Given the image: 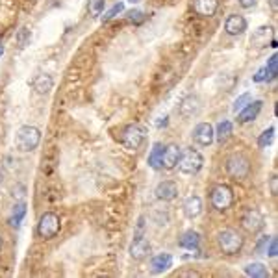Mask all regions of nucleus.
<instances>
[{"mask_svg": "<svg viewBox=\"0 0 278 278\" xmlns=\"http://www.w3.org/2000/svg\"><path fill=\"white\" fill-rule=\"evenodd\" d=\"M193 8L202 17H213L219 8V0H193Z\"/></svg>", "mask_w": 278, "mask_h": 278, "instance_id": "18", "label": "nucleus"}, {"mask_svg": "<svg viewBox=\"0 0 278 278\" xmlns=\"http://www.w3.org/2000/svg\"><path fill=\"white\" fill-rule=\"evenodd\" d=\"M176 165L184 175H197L204 165V158L195 148H185L184 152H180V158H178Z\"/></svg>", "mask_w": 278, "mask_h": 278, "instance_id": "2", "label": "nucleus"}, {"mask_svg": "<svg viewBox=\"0 0 278 278\" xmlns=\"http://www.w3.org/2000/svg\"><path fill=\"white\" fill-rule=\"evenodd\" d=\"M265 71H267V82H269V80L276 78V74H278V56H276V54H273V56L269 58Z\"/></svg>", "mask_w": 278, "mask_h": 278, "instance_id": "26", "label": "nucleus"}, {"mask_svg": "<svg viewBox=\"0 0 278 278\" xmlns=\"http://www.w3.org/2000/svg\"><path fill=\"white\" fill-rule=\"evenodd\" d=\"M226 173L236 180H243L250 173V163L243 154H230L226 158Z\"/></svg>", "mask_w": 278, "mask_h": 278, "instance_id": "4", "label": "nucleus"}, {"mask_svg": "<svg viewBox=\"0 0 278 278\" xmlns=\"http://www.w3.org/2000/svg\"><path fill=\"white\" fill-rule=\"evenodd\" d=\"M258 4V0H239V6L243 8V10H250L254 6Z\"/></svg>", "mask_w": 278, "mask_h": 278, "instance_id": "36", "label": "nucleus"}, {"mask_svg": "<svg viewBox=\"0 0 278 278\" xmlns=\"http://www.w3.org/2000/svg\"><path fill=\"white\" fill-rule=\"evenodd\" d=\"M213 136L219 143H225L226 139L232 136V122H230V121H221L219 124H217V128L213 130Z\"/></svg>", "mask_w": 278, "mask_h": 278, "instance_id": "24", "label": "nucleus"}, {"mask_svg": "<svg viewBox=\"0 0 278 278\" xmlns=\"http://www.w3.org/2000/svg\"><path fill=\"white\" fill-rule=\"evenodd\" d=\"M148 254H151V243H148L143 236H136V239H134L132 245H130V256H132L134 260H137V262H141Z\"/></svg>", "mask_w": 278, "mask_h": 278, "instance_id": "11", "label": "nucleus"}, {"mask_svg": "<svg viewBox=\"0 0 278 278\" xmlns=\"http://www.w3.org/2000/svg\"><path fill=\"white\" fill-rule=\"evenodd\" d=\"M250 102V93H243L241 97H238L236 98V102H234V106H232V110L234 112H239V110H243L247 104Z\"/></svg>", "mask_w": 278, "mask_h": 278, "instance_id": "30", "label": "nucleus"}, {"mask_svg": "<svg viewBox=\"0 0 278 278\" xmlns=\"http://www.w3.org/2000/svg\"><path fill=\"white\" fill-rule=\"evenodd\" d=\"M128 2H132V4H137V2H141V0H128Z\"/></svg>", "mask_w": 278, "mask_h": 278, "instance_id": "42", "label": "nucleus"}, {"mask_svg": "<svg viewBox=\"0 0 278 278\" xmlns=\"http://www.w3.org/2000/svg\"><path fill=\"white\" fill-rule=\"evenodd\" d=\"M252 80H254L256 83H260V82H264V80H267V71H265V67L260 69L258 73L254 74V78H252Z\"/></svg>", "mask_w": 278, "mask_h": 278, "instance_id": "34", "label": "nucleus"}, {"mask_svg": "<svg viewBox=\"0 0 278 278\" xmlns=\"http://www.w3.org/2000/svg\"><path fill=\"white\" fill-rule=\"evenodd\" d=\"M241 226H243L249 234H258L260 230L265 226V217L260 210H247L241 217Z\"/></svg>", "mask_w": 278, "mask_h": 278, "instance_id": "8", "label": "nucleus"}, {"mask_svg": "<svg viewBox=\"0 0 278 278\" xmlns=\"http://www.w3.org/2000/svg\"><path fill=\"white\" fill-rule=\"evenodd\" d=\"M262 108H264V102H262V100H250V102L247 104V106H245L243 110H239L238 121L241 122V124L254 121V119H256V117L260 115Z\"/></svg>", "mask_w": 278, "mask_h": 278, "instance_id": "12", "label": "nucleus"}, {"mask_svg": "<svg viewBox=\"0 0 278 278\" xmlns=\"http://www.w3.org/2000/svg\"><path fill=\"white\" fill-rule=\"evenodd\" d=\"M273 137H274V126L264 130V132H262V136L258 137V146H260V148H265V146H269V145H271V141H273Z\"/></svg>", "mask_w": 278, "mask_h": 278, "instance_id": "27", "label": "nucleus"}, {"mask_svg": "<svg viewBox=\"0 0 278 278\" xmlns=\"http://www.w3.org/2000/svg\"><path fill=\"white\" fill-rule=\"evenodd\" d=\"M182 208H184V215L187 219H197L202 213V200H200V197L193 195L189 199H185Z\"/></svg>", "mask_w": 278, "mask_h": 278, "instance_id": "17", "label": "nucleus"}, {"mask_svg": "<svg viewBox=\"0 0 278 278\" xmlns=\"http://www.w3.org/2000/svg\"><path fill=\"white\" fill-rule=\"evenodd\" d=\"M271 41H273V28H271V26H260L252 34V37H250V43H252L254 47H258V49L267 47Z\"/></svg>", "mask_w": 278, "mask_h": 278, "instance_id": "15", "label": "nucleus"}, {"mask_svg": "<svg viewBox=\"0 0 278 278\" xmlns=\"http://www.w3.org/2000/svg\"><path fill=\"white\" fill-rule=\"evenodd\" d=\"M0 249H2V239H0Z\"/></svg>", "mask_w": 278, "mask_h": 278, "instance_id": "44", "label": "nucleus"}, {"mask_svg": "<svg viewBox=\"0 0 278 278\" xmlns=\"http://www.w3.org/2000/svg\"><path fill=\"white\" fill-rule=\"evenodd\" d=\"M173 267V256L171 254H158V256H154L151 262V269L154 274H161L165 273V271H169V269Z\"/></svg>", "mask_w": 278, "mask_h": 278, "instance_id": "16", "label": "nucleus"}, {"mask_svg": "<svg viewBox=\"0 0 278 278\" xmlns=\"http://www.w3.org/2000/svg\"><path fill=\"white\" fill-rule=\"evenodd\" d=\"M199 243H200V236L197 234L195 230H187L184 232L180 238V247L182 249H187V250H195L199 252Z\"/></svg>", "mask_w": 278, "mask_h": 278, "instance_id": "20", "label": "nucleus"}, {"mask_svg": "<svg viewBox=\"0 0 278 278\" xmlns=\"http://www.w3.org/2000/svg\"><path fill=\"white\" fill-rule=\"evenodd\" d=\"M2 54H4V47H2V45H0V56H2Z\"/></svg>", "mask_w": 278, "mask_h": 278, "instance_id": "41", "label": "nucleus"}, {"mask_svg": "<svg viewBox=\"0 0 278 278\" xmlns=\"http://www.w3.org/2000/svg\"><path fill=\"white\" fill-rule=\"evenodd\" d=\"M271 4H273V8L276 10V0H271Z\"/></svg>", "mask_w": 278, "mask_h": 278, "instance_id": "40", "label": "nucleus"}, {"mask_svg": "<svg viewBox=\"0 0 278 278\" xmlns=\"http://www.w3.org/2000/svg\"><path fill=\"white\" fill-rule=\"evenodd\" d=\"M88 8H89V13H91L93 17H97V15H100L104 10V0H89Z\"/></svg>", "mask_w": 278, "mask_h": 278, "instance_id": "29", "label": "nucleus"}, {"mask_svg": "<svg viewBox=\"0 0 278 278\" xmlns=\"http://www.w3.org/2000/svg\"><path fill=\"white\" fill-rule=\"evenodd\" d=\"M225 30L228 35H241L247 30V20H245L243 15H230L225 23Z\"/></svg>", "mask_w": 278, "mask_h": 278, "instance_id": "13", "label": "nucleus"}, {"mask_svg": "<svg viewBox=\"0 0 278 278\" xmlns=\"http://www.w3.org/2000/svg\"><path fill=\"white\" fill-rule=\"evenodd\" d=\"M180 152L182 148L178 145H167L165 151H163V160H161V167L163 169H167V171H171V169H175L176 163H178V158H180Z\"/></svg>", "mask_w": 278, "mask_h": 278, "instance_id": "14", "label": "nucleus"}, {"mask_svg": "<svg viewBox=\"0 0 278 278\" xmlns=\"http://www.w3.org/2000/svg\"><path fill=\"white\" fill-rule=\"evenodd\" d=\"M41 143V132L39 128L35 126H20L17 130V136H15V146L19 148L20 152H32L35 151Z\"/></svg>", "mask_w": 278, "mask_h": 278, "instance_id": "1", "label": "nucleus"}, {"mask_svg": "<svg viewBox=\"0 0 278 278\" xmlns=\"http://www.w3.org/2000/svg\"><path fill=\"white\" fill-rule=\"evenodd\" d=\"M210 200L215 210L225 211L234 204V193H232V189H230L228 185H215L213 189H211Z\"/></svg>", "mask_w": 278, "mask_h": 278, "instance_id": "6", "label": "nucleus"}, {"mask_svg": "<svg viewBox=\"0 0 278 278\" xmlns=\"http://www.w3.org/2000/svg\"><path fill=\"white\" fill-rule=\"evenodd\" d=\"M193 139L195 143L202 146H210L213 143L215 136H213V126H211L210 122H199L193 130Z\"/></svg>", "mask_w": 278, "mask_h": 278, "instance_id": "9", "label": "nucleus"}, {"mask_svg": "<svg viewBox=\"0 0 278 278\" xmlns=\"http://www.w3.org/2000/svg\"><path fill=\"white\" fill-rule=\"evenodd\" d=\"M217 245H219V249L223 252L232 256V254H238L239 250L243 249V238L236 230L225 228L217 234Z\"/></svg>", "mask_w": 278, "mask_h": 278, "instance_id": "3", "label": "nucleus"}, {"mask_svg": "<svg viewBox=\"0 0 278 278\" xmlns=\"http://www.w3.org/2000/svg\"><path fill=\"white\" fill-rule=\"evenodd\" d=\"M165 124H167V117H163V121H158V122H156V126H158V128L165 126Z\"/></svg>", "mask_w": 278, "mask_h": 278, "instance_id": "38", "label": "nucleus"}, {"mask_svg": "<svg viewBox=\"0 0 278 278\" xmlns=\"http://www.w3.org/2000/svg\"><path fill=\"white\" fill-rule=\"evenodd\" d=\"M271 193H273L274 197H276V193H278V178L276 176L271 178Z\"/></svg>", "mask_w": 278, "mask_h": 278, "instance_id": "37", "label": "nucleus"}, {"mask_svg": "<svg viewBox=\"0 0 278 278\" xmlns=\"http://www.w3.org/2000/svg\"><path fill=\"white\" fill-rule=\"evenodd\" d=\"M28 41H30V34H28V30L23 28V30H20V32H19V45H20V47H25V45L28 43Z\"/></svg>", "mask_w": 278, "mask_h": 278, "instance_id": "35", "label": "nucleus"}, {"mask_svg": "<svg viewBox=\"0 0 278 278\" xmlns=\"http://www.w3.org/2000/svg\"><path fill=\"white\" fill-rule=\"evenodd\" d=\"M59 228H61V221L56 213L52 211H47V213L41 215L39 223H37V234L43 239H52L58 236Z\"/></svg>", "mask_w": 278, "mask_h": 278, "instance_id": "5", "label": "nucleus"}, {"mask_svg": "<svg viewBox=\"0 0 278 278\" xmlns=\"http://www.w3.org/2000/svg\"><path fill=\"white\" fill-rule=\"evenodd\" d=\"M143 139H145V132H143V128L137 126V124H128V126L122 130L121 141L128 151H137V148L141 146Z\"/></svg>", "mask_w": 278, "mask_h": 278, "instance_id": "7", "label": "nucleus"}, {"mask_svg": "<svg viewBox=\"0 0 278 278\" xmlns=\"http://www.w3.org/2000/svg\"><path fill=\"white\" fill-rule=\"evenodd\" d=\"M156 199L163 200V202H171V200L176 199L178 195V185L175 184L173 180H163L156 185Z\"/></svg>", "mask_w": 278, "mask_h": 278, "instance_id": "10", "label": "nucleus"}, {"mask_svg": "<svg viewBox=\"0 0 278 278\" xmlns=\"http://www.w3.org/2000/svg\"><path fill=\"white\" fill-rule=\"evenodd\" d=\"M184 276H199V273L197 271H189V273H182Z\"/></svg>", "mask_w": 278, "mask_h": 278, "instance_id": "39", "label": "nucleus"}, {"mask_svg": "<svg viewBox=\"0 0 278 278\" xmlns=\"http://www.w3.org/2000/svg\"><path fill=\"white\" fill-rule=\"evenodd\" d=\"M269 241H271V238H269V236H265V238H262V239H260L258 247H256V250H258L260 254H265V250H267Z\"/></svg>", "mask_w": 278, "mask_h": 278, "instance_id": "33", "label": "nucleus"}, {"mask_svg": "<svg viewBox=\"0 0 278 278\" xmlns=\"http://www.w3.org/2000/svg\"><path fill=\"white\" fill-rule=\"evenodd\" d=\"M25 215H26V204L25 202H17V204L13 206V213H11L10 217V225L19 226L20 223H23V219H25Z\"/></svg>", "mask_w": 278, "mask_h": 278, "instance_id": "25", "label": "nucleus"}, {"mask_svg": "<svg viewBox=\"0 0 278 278\" xmlns=\"http://www.w3.org/2000/svg\"><path fill=\"white\" fill-rule=\"evenodd\" d=\"M200 110V104H199V98L197 97H187L182 100V104L178 106V112H180L182 117H193V115H197Z\"/></svg>", "mask_w": 278, "mask_h": 278, "instance_id": "19", "label": "nucleus"}, {"mask_svg": "<svg viewBox=\"0 0 278 278\" xmlns=\"http://www.w3.org/2000/svg\"><path fill=\"white\" fill-rule=\"evenodd\" d=\"M52 85H54V80L50 74H37L34 80V89L37 93H41V95L49 93L50 89H52Z\"/></svg>", "mask_w": 278, "mask_h": 278, "instance_id": "22", "label": "nucleus"}, {"mask_svg": "<svg viewBox=\"0 0 278 278\" xmlns=\"http://www.w3.org/2000/svg\"><path fill=\"white\" fill-rule=\"evenodd\" d=\"M265 254H269L271 258H276V254H278V241H276V238H271V241H269Z\"/></svg>", "mask_w": 278, "mask_h": 278, "instance_id": "32", "label": "nucleus"}, {"mask_svg": "<svg viewBox=\"0 0 278 278\" xmlns=\"http://www.w3.org/2000/svg\"><path fill=\"white\" fill-rule=\"evenodd\" d=\"M128 20L130 23H134V25H141L143 20H145V13L139 10H132V11H128Z\"/></svg>", "mask_w": 278, "mask_h": 278, "instance_id": "31", "label": "nucleus"}, {"mask_svg": "<svg viewBox=\"0 0 278 278\" xmlns=\"http://www.w3.org/2000/svg\"><path fill=\"white\" fill-rule=\"evenodd\" d=\"M122 10H124V4H122V2H119V4H115V6H112V8H110V10H108L106 13L102 15V20H104V23L112 20L113 17H117L119 13H122Z\"/></svg>", "mask_w": 278, "mask_h": 278, "instance_id": "28", "label": "nucleus"}, {"mask_svg": "<svg viewBox=\"0 0 278 278\" xmlns=\"http://www.w3.org/2000/svg\"><path fill=\"white\" fill-rule=\"evenodd\" d=\"M163 151H165V146L161 145V143H154V146H152L151 154H148V165H151L152 169H154V171H160V169H161Z\"/></svg>", "mask_w": 278, "mask_h": 278, "instance_id": "21", "label": "nucleus"}, {"mask_svg": "<svg viewBox=\"0 0 278 278\" xmlns=\"http://www.w3.org/2000/svg\"><path fill=\"white\" fill-rule=\"evenodd\" d=\"M245 274L252 278H267L269 276V269L260 262H252V264L245 265Z\"/></svg>", "mask_w": 278, "mask_h": 278, "instance_id": "23", "label": "nucleus"}, {"mask_svg": "<svg viewBox=\"0 0 278 278\" xmlns=\"http://www.w3.org/2000/svg\"><path fill=\"white\" fill-rule=\"evenodd\" d=\"M2 180H4V175H2V171H0V184H2Z\"/></svg>", "mask_w": 278, "mask_h": 278, "instance_id": "43", "label": "nucleus"}]
</instances>
